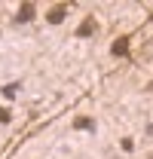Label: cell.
Listing matches in <instances>:
<instances>
[{
    "label": "cell",
    "instance_id": "obj_6",
    "mask_svg": "<svg viewBox=\"0 0 153 159\" xmlns=\"http://www.w3.org/2000/svg\"><path fill=\"white\" fill-rule=\"evenodd\" d=\"M16 92H19V86H3V89H0V95H3L6 101H12V98H16Z\"/></svg>",
    "mask_w": 153,
    "mask_h": 159
},
{
    "label": "cell",
    "instance_id": "obj_2",
    "mask_svg": "<svg viewBox=\"0 0 153 159\" xmlns=\"http://www.w3.org/2000/svg\"><path fill=\"white\" fill-rule=\"evenodd\" d=\"M110 52H114L116 58L129 55V37H116V40H114V46H110Z\"/></svg>",
    "mask_w": 153,
    "mask_h": 159
},
{
    "label": "cell",
    "instance_id": "obj_8",
    "mask_svg": "<svg viewBox=\"0 0 153 159\" xmlns=\"http://www.w3.org/2000/svg\"><path fill=\"white\" fill-rule=\"evenodd\" d=\"M9 119H12V116H9V110H6V107H0V122H3V125H6V122H9Z\"/></svg>",
    "mask_w": 153,
    "mask_h": 159
},
{
    "label": "cell",
    "instance_id": "obj_5",
    "mask_svg": "<svg viewBox=\"0 0 153 159\" xmlns=\"http://www.w3.org/2000/svg\"><path fill=\"white\" fill-rule=\"evenodd\" d=\"M74 125H76V129H86V132H92V129H95V122H92L89 116H76Z\"/></svg>",
    "mask_w": 153,
    "mask_h": 159
},
{
    "label": "cell",
    "instance_id": "obj_7",
    "mask_svg": "<svg viewBox=\"0 0 153 159\" xmlns=\"http://www.w3.org/2000/svg\"><path fill=\"white\" fill-rule=\"evenodd\" d=\"M119 147H123L126 153H132V150H135V141L132 138H123V141H119Z\"/></svg>",
    "mask_w": 153,
    "mask_h": 159
},
{
    "label": "cell",
    "instance_id": "obj_4",
    "mask_svg": "<svg viewBox=\"0 0 153 159\" xmlns=\"http://www.w3.org/2000/svg\"><path fill=\"white\" fill-rule=\"evenodd\" d=\"M92 34H95V21L92 19H86L80 28H76V37H92Z\"/></svg>",
    "mask_w": 153,
    "mask_h": 159
},
{
    "label": "cell",
    "instance_id": "obj_9",
    "mask_svg": "<svg viewBox=\"0 0 153 159\" xmlns=\"http://www.w3.org/2000/svg\"><path fill=\"white\" fill-rule=\"evenodd\" d=\"M150 89H153V83H150Z\"/></svg>",
    "mask_w": 153,
    "mask_h": 159
},
{
    "label": "cell",
    "instance_id": "obj_3",
    "mask_svg": "<svg viewBox=\"0 0 153 159\" xmlns=\"http://www.w3.org/2000/svg\"><path fill=\"white\" fill-rule=\"evenodd\" d=\"M64 16H67V9H64V6H52V9L46 12V21H49V25H61Z\"/></svg>",
    "mask_w": 153,
    "mask_h": 159
},
{
    "label": "cell",
    "instance_id": "obj_1",
    "mask_svg": "<svg viewBox=\"0 0 153 159\" xmlns=\"http://www.w3.org/2000/svg\"><path fill=\"white\" fill-rule=\"evenodd\" d=\"M34 16H37L34 3H21L19 12H16V25H28V21H34Z\"/></svg>",
    "mask_w": 153,
    "mask_h": 159
}]
</instances>
